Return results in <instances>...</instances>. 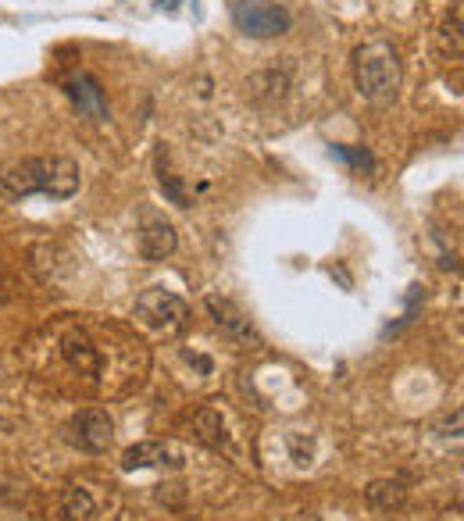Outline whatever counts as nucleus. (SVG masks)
<instances>
[{"mask_svg": "<svg viewBox=\"0 0 464 521\" xmlns=\"http://www.w3.org/2000/svg\"><path fill=\"white\" fill-rule=\"evenodd\" d=\"M83 186V172L68 157H22L0 172V197L25 201V197H50L68 201Z\"/></svg>", "mask_w": 464, "mask_h": 521, "instance_id": "f257e3e1", "label": "nucleus"}, {"mask_svg": "<svg viewBox=\"0 0 464 521\" xmlns=\"http://www.w3.org/2000/svg\"><path fill=\"white\" fill-rule=\"evenodd\" d=\"M72 254L58 243H36L32 247V272L43 279V283H61L72 275Z\"/></svg>", "mask_w": 464, "mask_h": 521, "instance_id": "6e6552de", "label": "nucleus"}, {"mask_svg": "<svg viewBox=\"0 0 464 521\" xmlns=\"http://www.w3.org/2000/svg\"><path fill=\"white\" fill-rule=\"evenodd\" d=\"M404 65L393 43L386 40H368L354 50V83L358 94L375 107H389L400 94Z\"/></svg>", "mask_w": 464, "mask_h": 521, "instance_id": "f03ea898", "label": "nucleus"}, {"mask_svg": "<svg viewBox=\"0 0 464 521\" xmlns=\"http://www.w3.org/2000/svg\"><path fill=\"white\" fill-rule=\"evenodd\" d=\"M204 308H207V314L214 318V325L222 328L225 339H232V343H240V346H258V343H261L254 321L240 311L229 297H222V293H207V297H204Z\"/></svg>", "mask_w": 464, "mask_h": 521, "instance_id": "39448f33", "label": "nucleus"}, {"mask_svg": "<svg viewBox=\"0 0 464 521\" xmlns=\"http://www.w3.org/2000/svg\"><path fill=\"white\" fill-rule=\"evenodd\" d=\"M365 497H368V504L375 508V511H396V508H404L407 490H404V482H393V479H375V482H368Z\"/></svg>", "mask_w": 464, "mask_h": 521, "instance_id": "ddd939ff", "label": "nucleus"}, {"mask_svg": "<svg viewBox=\"0 0 464 521\" xmlns=\"http://www.w3.org/2000/svg\"><path fill=\"white\" fill-rule=\"evenodd\" d=\"M61 354H65L68 368L79 372V375H96L100 372V350L93 346V339L86 332H68L61 339Z\"/></svg>", "mask_w": 464, "mask_h": 521, "instance_id": "9d476101", "label": "nucleus"}, {"mask_svg": "<svg viewBox=\"0 0 464 521\" xmlns=\"http://www.w3.org/2000/svg\"><path fill=\"white\" fill-rule=\"evenodd\" d=\"M68 97L76 101V107H79L83 114H90V118H107L104 90H100V83L93 79L90 72H76V76L68 79Z\"/></svg>", "mask_w": 464, "mask_h": 521, "instance_id": "9b49d317", "label": "nucleus"}, {"mask_svg": "<svg viewBox=\"0 0 464 521\" xmlns=\"http://www.w3.org/2000/svg\"><path fill=\"white\" fill-rule=\"evenodd\" d=\"M336 157L358 165V168H371V154L368 150H347V147H336Z\"/></svg>", "mask_w": 464, "mask_h": 521, "instance_id": "dca6fc26", "label": "nucleus"}, {"mask_svg": "<svg viewBox=\"0 0 464 521\" xmlns=\"http://www.w3.org/2000/svg\"><path fill=\"white\" fill-rule=\"evenodd\" d=\"M68 436H72V443H76L79 450L100 454V450H107L111 439H114V421H111L107 411H100V408H86V411H79V415L68 421Z\"/></svg>", "mask_w": 464, "mask_h": 521, "instance_id": "423d86ee", "label": "nucleus"}, {"mask_svg": "<svg viewBox=\"0 0 464 521\" xmlns=\"http://www.w3.org/2000/svg\"><path fill=\"white\" fill-rule=\"evenodd\" d=\"M179 247V236H176V225L161 214H143V229H140V254L143 261H165L172 257Z\"/></svg>", "mask_w": 464, "mask_h": 521, "instance_id": "0eeeda50", "label": "nucleus"}, {"mask_svg": "<svg viewBox=\"0 0 464 521\" xmlns=\"http://www.w3.org/2000/svg\"><path fill=\"white\" fill-rule=\"evenodd\" d=\"M14 293H18L14 275H7V272L0 268V304H4V301H14Z\"/></svg>", "mask_w": 464, "mask_h": 521, "instance_id": "f3484780", "label": "nucleus"}, {"mask_svg": "<svg viewBox=\"0 0 464 521\" xmlns=\"http://www.w3.org/2000/svg\"><path fill=\"white\" fill-rule=\"evenodd\" d=\"M165 464H179L172 446L168 443H158V439H147V443H136L122 454V472H143V468H165Z\"/></svg>", "mask_w": 464, "mask_h": 521, "instance_id": "1a4fd4ad", "label": "nucleus"}, {"mask_svg": "<svg viewBox=\"0 0 464 521\" xmlns=\"http://www.w3.org/2000/svg\"><path fill=\"white\" fill-rule=\"evenodd\" d=\"M193 432H196V439L207 443L211 450H225V454H232V443H229V432H225V418H222V411H214V408H200L196 418H193Z\"/></svg>", "mask_w": 464, "mask_h": 521, "instance_id": "f8f14e48", "label": "nucleus"}, {"mask_svg": "<svg viewBox=\"0 0 464 521\" xmlns=\"http://www.w3.org/2000/svg\"><path fill=\"white\" fill-rule=\"evenodd\" d=\"M11 436H14V421L0 415V443H4V439H11Z\"/></svg>", "mask_w": 464, "mask_h": 521, "instance_id": "a211bd4d", "label": "nucleus"}, {"mask_svg": "<svg viewBox=\"0 0 464 521\" xmlns=\"http://www.w3.org/2000/svg\"><path fill=\"white\" fill-rule=\"evenodd\" d=\"M232 22L243 36H254V40H276L282 32H289V25H293L289 11L276 0H236Z\"/></svg>", "mask_w": 464, "mask_h": 521, "instance_id": "7ed1b4c3", "label": "nucleus"}, {"mask_svg": "<svg viewBox=\"0 0 464 521\" xmlns=\"http://www.w3.org/2000/svg\"><path fill=\"white\" fill-rule=\"evenodd\" d=\"M93 511H96V504H93L90 490H83V486L65 490V497H61V521H90Z\"/></svg>", "mask_w": 464, "mask_h": 521, "instance_id": "4468645a", "label": "nucleus"}, {"mask_svg": "<svg viewBox=\"0 0 464 521\" xmlns=\"http://www.w3.org/2000/svg\"><path fill=\"white\" fill-rule=\"evenodd\" d=\"M440 50L447 54V58H461V0L454 4V11L447 14V22H443V29H440Z\"/></svg>", "mask_w": 464, "mask_h": 521, "instance_id": "2eb2a0df", "label": "nucleus"}, {"mask_svg": "<svg viewBox=\"0 0 464 521\" xmlns=\"http://www.w3.org/2000/svg\"><path fill=\"white\" fill-rule=\"evenodd\" d=\"M132 314L147 325V328H158V332H172V328H179L186 321V301L179 293H172V290H161V286H150V290H143L140 297H136V308Z\"/></svg>", "mask_w": 464, "mask_h": 521, "instance_id": "20e7f679", "label": "nucleus"}]
</instances>
